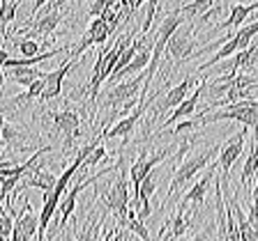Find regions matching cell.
Wrapping results in <instances>:
<instances>
[{"label":"cell","mask_w":258,"mask_h":241,"mask_svg":"<svg viewBox=\"0 0 258 241\" xmlns=\"http://www.w3.org/2000/svg\"><path fill=\"white\" fill-rule=\"evenodd\" d=\"M127 154L120 152V159L115 163V182L108 184L104 191H99V198H102L106 211H113L115 220H118V227L124 230V223H127V211H129V184H127Z\"/></svg>","instance_id":"obj_1"},{"label":"cell","mask_w":258,"mask_h":241,"mask_svg":"<svg viewBox=\"0 0 258 241\" xmlns=\"http://www.w3.org/2000/svg\"><path fill=\"white\" fill-rule=\"evenodd\" d=\"M221 145H215V147H210V150H201L196 152V154L187 156V159H182L180 163L175 166V170H173V177H171V184H168V193L166 198H164V202H161V209H166L168 204H171L173 198H177V193L182 191L184 186H187L189 182H191L194 177L199 175L203 168H208L212 161H215V156L219 154Z\"/></svg>","instance_id":"obj_2"},{"label":"cell","mask_w":258,"mask_h":241,"mask_svg":"<svg viewBox=\"0 0 258 241\" xmlns=\"http://www.w3.org/2000/svg\"><path fill=\"white\" fill-rule=\"evenodd\" d=\"M201 124H215L221 119H235L242 127L253 129V138H258V101L256 99H242V101L228 103L226 108H219L215 112H199Z\"/></svg>","instance_id":"obj_3"},{"label":"cell","mask_w":258,"mask_h":241,"mask_svg":"<svg viewBox=\"0 0 258 241\" xmlns=\"http://www.w3.org/2000/svg\"><path fill=\"white\" fill-rule=\"evenodd\" d=\"M196 51H199V42L194 37V23L184 21L182 26L171 35V39H168V44H166V53L164 55L171 58L173 69H175V67H180L182 62L196 58Z\"/></svg>","instance_id":"obj_4"},{"label":"cell","mask_w":258,"mask_h":241,"mask_svg":"<svg viewBox=\"0 0 258 241\" xmlns=\"http://www.w3.org/2000/svg\"><path fill=\"white\" fill-rule=\"evenodd\" d=\"M155 96V94H152ZM152 96H145V99H141L139 101V106L134 108V110L129 112V115H124V117H120L118 122L113 124V127H108V129H102V140H106V138H122V145H120V152H124L127 150V145H129V136L134 134V129H136V124H139V119L143 117V112H145V108H148V101H150Z\"/></svg>","instance_id":"obj_5"},{"label":"cell","mask_w":258,"mask_h":241,"mask_svg":"<svg viewBox=\"0 0 258 241\" xmlns=\"http://www.w3.org/2000/svg\"><path fill=\"white\" fill-rule=\"evenodd\" d=\"M48 117H51V122H53V131L62 136V152H64V156H67V154H70V150H72V145H74V140L81 136V117H79V112L70 110V108H64V110L51 112Z\"/></svg>","instance_id":"obj_6"},{"label":"cell","mask_w":258,"mask_h":241,"mask_svg":"<svg viewBox=\"0 0 258 241\" xmlns=\"http://www.w3.org/2000/svg\"><path fill=\"white\" fill-rule=\"evenodd\" d=\"M247 127L240 129V134H235L228 143L219 150V161H217V175H221V182H228V175H231V168L235 166V161L240 159L242 150H244V140H247Z\"/></svg>","instance_id":"obj_7"},{"label":"cell","mask_w":258,"mask_h":241,"mask_svg":"<svg viewBox=\"0 0 258 241\" xmlns=\"http://www.w3.org/2000/svg\"><path fill=\"white\" fill-rule=\"evenodd\" d=\"M168 154H171V150H157V152L143 150L139 156H136V161L132 163V168H129V177H132V186H134V193H136V188L141 186L143 177L148 175V172L155 170L161 161H166Z\"/></svg>","instance_id":"obj_8"},{"label":"cell","mask_w":258,"mask_h":241,"mask_svg":"<svg viewBox=\"0 0 258 241\" xmlns=\"http://www.w3.org/2000/svg\"><path fill=\"white\" fill-rule=\"evenodd\" d=\"M196 209L187 211L184 207H177L175 214L166 220V225L159 230V241H173L184 236V232H189V227H194V220H196Z\"/></svg>","instance_id":"obj_9"},{"label":"cell","mask_w":258,"mask_h":241,"mask_svg":"<svg viewBox=\"0 0 258 241\" xmlns=\"http://www.w3.org/2000/svg\"><path fill=\"white\" fill-rule=\"evenodd\" d=\"M111 26L106 23V19L104 16H95L92 19V23H90V28L86 30V35H83V39L79 42V46L74 48L70 53V58H74V60H79L81 55L86 53V48H90V46H95V44H104L108 37H111Z\"/></svg>","instance_id":"obj_10"},{"label":"cell","mask_w":258,"mask_h":241,"mask_svg":"<svg viewBox=\"0 0 258 241\" xmlns=\"http://www.w3.org/2000/svg\"><path fill=\"white\" fill-rule=\"evenodd\" d=\"M201 80L196 78V76H184L180 83H177L175 87H171L168 90V94L164 96V99H159L155 106V115H161V112H166V110H173L175 106H180V103L184 101L189 96V90H191L194 85H199Z\"/></svg>","instance_id":"obj_11"},{"label":"cell","mask_w":258,"mask_h":241,"mask_svg":"<svg viewBox=\"0 0 258 241\" xmlns=\"http://www.w3.org/2000/svg\"><path fill=\"white\" fill-rule=\"evenodd\" d=\"M79 62V60L74 58H67L62 64H60L55 71H46V83H44V92H42V101H51V99H55V96H60V90H62V80L64 76L70 74V69L74 67V64Z\"/></svg>","instance_id":"obj_12"},{"label":"cell","mask_w":258,"mask_h":241,"mask_svg":"<svg viewBox=\"0 0 258 241\" xmlns=\"http://www.w3.org/2000/svg\"><path fill=\"white\" fill-rule=\"evenodd\" d=\"M203 92H205V78L201 80L199 85H196V90L191 92V94L184 99L180 106H175L173 108V112H171V117H166L164 122H161V131H166V127H171L173 122H180V119H187L189 115H194V110H196V106H199V99L203 96Z\"/></svg>","instance_id":"obj_13"},{"label":"cell","mask_w":258,"mask_h":241,"mask_svg":"<svg viewBox=\"0 0 258 241\" xmlns=\"http://www.w3.org/2000/svg\"><path fill=\"white\" fill-rule=\"evenodd\" d=\"M62 19H64L62 7H60V10H51V12H46V14L39 16L37 23H32L30 28H21L19 32H26V35H30V37H51Z\"/></svg>","instance_id":"obj_14"},{"label":"cell","mask_w":258,"mask_h":241,"mask_svg":"<svg viewBox=\"0 0 258 241\" xmlns=\"http://www.w3.org/2000/svg\"><path fill=\"white\" fill-rule=\"evenodd\" d=\"M215 175H217V166H210L208 170H205V175L191 186V191H189L187 195H184V198L177 202V207H184V209H187V204H194V207H196V211H199V209H203L205 193H208V186H210V182L215 179Z\"/></svg>","instance_id":"obj_15"},{"label":"cell","mask_w":258,"mask_h":241,"mask_svg":"<svg viewBox=\"0 0 258 241\" xmlns=\"http://www.w3.org/2000/svg\"><path fill=\"white\" fill-rule=\"evenodd\" d=\"M0 140H3V147H7L10 152H30L35 150V147H30V145H26L28 136L23 129H19L16 124L7 122L3 124V134H0Z\"/></svg>","instance_id":"obj_16"},{"label":"cell","mask_w":258,"mask_h":241,"mask_svg":"<svg viewBox=\"0 0 258 241\" xmlns=\"http://www.w3.org/2000/svg\"><path fill=\"white\" fill-rule=\"evenodd\" d=\"M155 42V39H152ZM150 53H152V44H148V46H143L139 51V53L134 55V60L124 67L122 71H118V74H113L111 76V80L113 83H118L120 78H132V76H136V74H141V71L148 67V62H150Z\"/></svg>","instance_id":"obj_17"},{"label":"cell","mask_w":258,"mask_h":241,"mask_svg":"<svg viewBox=\"0 0 258 241\" xmlns=\"http://www.w3.org/2000/svg\"><path fill=\"white\" fill-rule=\"evenodd\" d=\"M231 211H233V216H235V223H237V232H240V239L242 241H258V227H253L251 223H249V218H247V214L242 211V207H240V202H237V195L231 200Z\"/></svg>","instance_id":"obj_18"},{"label":"cell","mask_w":258,"mask_h":241,"mask_svg":"<svg viewBox=\"0 0 258 241\" xmlns=\"http://www.w3.org/2000/svg\"><path fill=\"white\" fill-rule=\"evenodd\" d=\"M228 10H231L228 19H226L224 23H219L224 30H233V28H240L242 23L247 21V16L253 14V12L258 10V0H256V3H249V5H240V3H237V5H231Z\"/></svg>","instance_id":"obj_19"},{"label":"cell","mask_w":258,"mask_h":241,"mask_svg":"<svg viewBox=\"0 0 258 241\" xmlns=\"http://www.w3.org/2000/svg\"><path fill=\"white\" fill-rule=\"evenodd\" d=\"M7 74H10V78L14 80V83H19V85H23V87H30L37 78H44L46 71L35 69V67H12V69H7Z\"/></svg>","instance_id":"obj_20"},{"label":"cell","mask_w":258,"mask_h":241,"mask_svg":"<svg viewBox=\"0 0 258 241\" xmlns=\"http://www.w3.org/2000/svg\"><path fill=\"white\" fill-rule=\"evenodd\" d=\"M256 175H258V138H253L251 140V150H249V156H247V161H244V168H242L240 184L247 188Z\"/></svg>","instance_id":"obj_21"},{"label":"cell","mask_w":258,"mask_h":241,"mask_svg":"<svg viewBox=\"0 0 258 241\" xmlns=\"http://www.w3.org/2000/svg\"><path fill=\"white\" fill-rule=\"evenodd\" d=\"M124 230L134 232L141 241H152L150 239V232H148V225H145V220H141L139 216H136V209L134 207H129V211H127V223H124Z\"/></svg>","instance_id":"obj_22"},{"label":"cell","mask_w":258,"mask_h":241,"mask_svg":"<svg viewBox=\"0 0 258 241\" xmlns=\"http://www.w3.org/2000/svg\"><path fill=\"white\" fill-rule=\"evenodd\" d=\"M215 3L217 0H191V3H187V5L180 7V12H182L184 21H191V19H201V16L215 5Z\"/></svg>","instance_id":"obj_23"},{"label":"cell","mask_w":258,"mask_h":241,"mask_svg":"<svg viewBox=\"0 0 258 241\" xmlns=\"http://www.w3.org/2000/svg\"><path fill=\"white\" fill-rule=\"evenodd\" d=\"M16 10H19V0H0V35H5L7 26L14 21Z\"/></svg>","instance_id":"obj_24"},{"label":"cell","mask_w":258,"mask_h":241,"mask_svg":"<svg viewBox=\"0 0 258 241\" xmlns=\"http://www.w3.org/2000/svg\"><path fill=\"white\" fill-rule=\"evenodd\" d=\"M44 78H46V76H44ZM44 78H37L26 92H23V94L14 96V99H12V103H26V101H32V99H39V96H42V92H44V83H46Z\"/></svg>","instance_id":"obj_25"},{"label":"cell","mask_w":258,"mask_h":241,"mask_svg":"<svg viewBox=\"0 0 258 241\" xmlns=\"http://www.w3.org/2000/svg\"><path fill=\"white\" fill-rule=\"evenodd\" d=\"M102 225H104V214H102V216H97V218H90V220H88V225H86V230L79 232L74 241H92L97 234H99Z\"/></svg>","instance_id":"obj_26"},{"label":"cell","mask_w":258,"mask_h":241,"mask_svg":"<svg viewBox=\"0 0 258 241\" xmlns=\"http://www.w3.org/2000/svg\"><path fill=\"white\" fill-rule=\"evenodd\" d=\"M16 48H19L21 58H32V55H37L39 51H42V44H37V39L26 37V39H21V42H16Z\"/></svg>","instance_id":"obj_27"},{"label":"cell","mask_w":258,"mask_h":241,"mask_svg":"<svg viewBox=\"0 0 258 241\" xmlns=\"http://www.w3.org/2000/svg\"><path fill=\"white\" fill-rule=\"evenodd\" d=\"M199 127H203V124H201V117L199 115H196V117L194 119H180V122L175 124V127H173V131L171 134L173 136H180V134H191V131H196V129Z\"/></svg>","instance_id":"obj_28"},{"label":"cell","mask_w":258,"mask_h":241,"mask_svg":"<svg viewBox=\"0 0 258 241\" xmlns=\"http://www.w3.org/2000/svg\"><path fill=\"white\" fill-rule=\"evenodd\" d=\"M102 159H106V147H104V145H97V150L92 152L90 156H88L86 161H83V166H81V170H88V168H95L97 163H99V161Z\"/></svg>","instance_id":"obj_29"},{"label":"cell","mask_w":258,"mask_h":241,"mask_svg":"<svg viewBox=\"0 0 258 241\" xmlns=\"http://www.w3.org/2000/svg\"><path fill=\"white\" fill-rule=\"evenodd\" d=\"M155 14H157V0H148V14H145L143 26H141V32H143V35H148V32H150V26H152Z\"/></svg>","instance_id":"obj_30"},{"label":"cell","mask_w":258,"mask_h":241,"mask_svg":"<svg viewBox=\"0 0 258 241\" xmlns=\"http://www.w3.org/2000/svg\"><path fill=\"white\" fill-rule=\"evenodd\" d=\"M108 10V0H95L90 5V16H102Z\"/></svg>","instance_id":"obj_31"},{"label":"cell","mask_w":258,"mask_h":241,"mask_svg":"<svg viewBox=\"0 0 258 241\" xmlns=\"http://www.w3.org/2000/svg\"><path fill=\"white\" fill-rule=\"evenodd\" d=\"M210 239H212V227H208V230L199 232V234L194 236V239H189V241H210Z\"/></svg>","instance_id":"obj_32"},{"label":"cell","mask_w":258,"mask_h":241,"mask_svg":"<svg viewBox=\"0 0 258 241\" xmlns=\"http://www.w3.org/2000/svg\"><path fill=\"white\" fill-rule=\"evenodd\" d=\"M46 3H51V0H35V5H32V16L37 14V12L42 10V7L46 5Z\"/></svg>","instance_id":"obj_33"},{"label":"cell","mask_w":258,"mask_h":241,"mask_svg":"<svg viewBox=\"0 0 258 241\" xmlns=\"http://www.w3.org/2000/svg\"><path fill=\"white\" fill-rule=\"evenodd\" d=\"M127 3H129V10H132V12H136V10H139V7L145 3V0H127Z\"/></svg>","instance_id":"obj_34"},{"label":"cell","mask_w":258,"mask_h":241,"mask_svg":"<svg viewBox=\"0 0 258 241\" xmlns=\"http://www.w3.org/2000/svg\"><path fill=\"white\" fill-rule=\"evenodd\" d=\"M3 124H5V117H3V112H0V134H3ZM0 150H3V140H0Z\"/></svg>","instance_id":"obj_35"},{"label":"cell","mask_w":258,"mask_h":241,"mask_svg":"<svg viewBox=\"0 0 258 241\" xmlns=\"http://www.w3.org/2000/svg\"><path fill=\"white\" fill-rule=\"evenodd\" d=\"M0 241H7V239H5V236H0Z\"/></svg>","instance_id":"obj_36"},{"label":"cell","mask_w":258,"mask_h":241,"mask_svg":"<svg viewBox=\"0 0 258 241\" xmlns=\"http://www.w3.org/2000/svg\"><path fill=\"white\" fill-rule=\"evenodd\" d=\"M122 241H124V239H122Z\"/></svg>","instance_id":"obj_37"}]
</instances>
